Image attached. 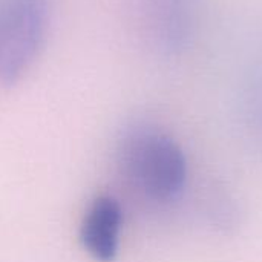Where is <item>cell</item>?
Returning <instances> with one entry per match:
<instances>
[{
  "instance_id": "cell-3",
  "label": "cell",
  "mask_w": 262,
  "mask_h": 262,
  "mask_svg": "<svg viewBox=\"0 0 262 262\" xmlns=\"http://www.w3.org/2000/svg\"><path fill=\"white\" fill-rule=\"evenodd\" d=\"M135 14L141 37L160 55H180L195 38V0H135Z\"/></svg>"
},
{
  "instance_id": "cell-4",
  "label": "cell",
  "mask_w": 262,
  "mask_h": 262,
  "mask_svg": "<svg viewBox=\"0 0 262 262\" xmlns=\"http://www.w3.org/2000/svg\"><path fill=\"white\" fill-rule=\"evenodd\" d=\"M123 209L111 195L95 196L81 218L80 243L97 262H114L120 252Z\"/></svg>"
},
{
  "instance_id": "cell-1",
  "label": "cell",
  "mask_w": 262,
  "mask_h": 262,
  "mask_svg": "<svg viewBox=\"0 0 262 262\" xmlns=\"http://www.w3.org/2000/svg\"><path fill=\"white\" fill-rule=\"evenodd\" d=\"M117 164L124 181L144 200L167 204L187 183V160L180 144L150 126H135L118 141Z\"/></svg>"
},
{
  "instance_id": "cell-2",
  "label": "cell",
  "mask_w": 262,
  "mask_h": 262,
  "mask_svg": "<svg viewBox=\"0 0 262 262\" xmlns=\"http://www.w3.org/2000/svg\"><path fill=\"white\" fill-rule=\"evenodd\" d=\"M51 0H0V88L18 84L40 58Z\"/></svg>"
}]
</instances>
